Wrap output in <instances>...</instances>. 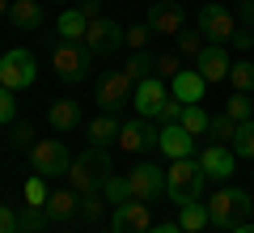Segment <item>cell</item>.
I'll return each instance as SVG.
<instances>
[{
	"label": "cell",
	"instance_id": "23",
	"mask_svg": "<svg viewBox=\"0 0 254 233\" xmlns=\"http://www.w3.org/2000/svg\"><path fill=\"white\" fill-rule=\"evenodd\" d=\"M55 30H60V38H68V43H85L89 17H85L81 9H64V13H60V21H55Z\"/></svg>",
	"mask_w": 254,
	"mask_h": 233
},
{
	"label": "cell",
	"instance_id": "22",
	"mask_svg": "<svg viewBox=\"0 0 254 233\" xmlns=\"http://www.w3.org/2000/svg\"><path fill=\"white\" fill-rule=\"evenodd\" d=\"M47 216L51 221H72V216H81V195L76 191H51V199H47Z\"/></svg>",
	"mask_w": 254,
	"mask_h": 233
},
{
	"label": "cell",
	"instance_id": "42",
	"mask_svg": "<svg viewBox=\"0 0 254 233\" xmlns=\"http://www.w3.org/2000/svg\"><path fill=\"white\" fill-rule=\"evenodd\" d=\"M233 47H237V51H250V47H254V34H250V26H237V34H233Z\"/></svg>",
	"mask_w": 254,
	"mask_h": 233
},
{
	"label": "cell",
	"instance_id": "46",
	"mask_svg": "<svg viewBox=\"0 0 254 233\" xmlns=\"http://www.w3.org/2000/svg\"><path fill=\"white\" fill-rule=\"evenodd\" d=\"M229 233H254V225H237V229H229Z\"/></svg>",
	"mask_w": 254,
	"mask_h": 233
},
{
	"label": "cell",
	"instance_id": "5",
	"mask_svg": "<svg viewBox=\"0 0 254 233\" xmlns=\"http://www.w3.org/2000/svg\"><path fill=\"white\" fill-rule=\"evenodd\" d=\"M30 161H34V174H43V178H60V174L72 170V149H68L64 140H34Z\"/></svg>",
	"mask_w": 254,
	"mask_h": 233
},
{
	"label": "cell",
	"instance_id": "12",
	"mask_svg": "<svg viewBox=\"0 0 254 233\" xmlns=\"http://www.w3.org/2000/svg\"><path fill=\"white\" fill-rule=\"evenodd\" d=\"M165 102H170V89L161 85V77H157V72H153V77H144V81L136 85V93H131V106H136L140 119H157Z\"/></svg>",
	"mask_w": 254,
	"mask_h": 233
},
{
	"label": "cell",
	"instance_id": "1",
	"mask_svg": "<svg viewBox=\"0 0 254 233\" xmlns=\"http://www.w3.org/2000/svg\"><path fill=\"white\" fill-rule=\"evenodd\" d=\"M203 187H208V174H203L199 157H178V161H170V170H165V195L178 208L195 204L203 195Z\"/></svg>",
	"mask_w": 254,
	"mask_h": 233
},
{
	"label": "cell",
	"instance_id": "41",
	"mask_svg": "<svg viewBox=\"0 0 254 233\" xmlns=\"http://www.w3.org/2000/svg\"><path fill=\"white\" fill-rule=\"evenodd\" d=\"M21 229V221H17V212H13L9 204H0V233H17Z\"/></svg>",
	"mask_w": 254,
	"mask_h": 233
},
{
	"label": "cell",
	"instance_id": "33",
	"mask_svg": "<svg viewBox=\"0 0 254 233\" xmlns=\"http://www.w3.org/2000/svg\"><path fill=\"white\" fill-rule=\"evenodd\" d=\"M17 221H21V229L38 233V229H43L47 221H51V216H47V208H34V204H26V208H21V212H17Z\"/></svg>",
	"mask_w": 254,
	"mask_h": 233
},
{
	"label": "cell",
	"instance_id": "31",
	"mask_svg": "<svg viewBox=\"0 0 254 233\" xmlns=\"http://www.w3.org/2000/svg\"><path fill=\"white\" fill-rule=\"evenodd\" d=\"M233 132H237V123L229 115H212V123H208L212 144H233Z\"/></svg>",
	"mask_w": 254,
	"mask_h": 233
},
{
	"label": "cell",
	"instance_id": "13",
	"mask_svg": "<svg viewBox=\"0 0 254 233\" xmlns=\"http://www.w3.org/2000/svg\"><path fill=\"white\" fill-rule=\"evenodd\" d=\"M148 229H153V216H148L144 199H127L110 216V233H148Z\"/></svg>",
	"mask_w": 254,
	"mask_h": 233
},
{
	"label": "cell",
	"instance_id": "36",
	"mask_svg": "<svg viewBox=\"0 0 254 233\" xmlns=\"http://www.w3.org/2000/svg\"><path fill=\"white\" fill-rule=\"evenodd\" d=\"M17 123V102H13V89H4L0 85V127Z\"/></svg>",
	"mask_w": 254,
	"mask_h": 233
},
{
	"label": "cell",
	"instance_id": "8",
	"mask_svg": "<svg viewBox=\"0 0 254 233\" xmlns=\"http://www.w3.org/2000/svg\"><path fill=\"white\" fill-rule=\"evenodd\" d=\"M131 93H136V85L127 81V72H106V77H98V106L110 110V115H119V110L131 102Z\"/></svg>",
	"mask_w": 254,
	"mask_h": 233
},
{
	"label": "cell",
	"instance_id": "27",
	"mask_svg": "<svg viewBox=\"0 0 254 233\" xmlns=\"http://www.w3.org/2000/svg\"><path fill=\"white\" fill-rule=\"evenodd\" d=\"M229 149L237 153V161H250V157H254V119L237 123V132H233V144H229Z\"/></svg>",
	"mask_w": 254,
	"mask_h": 233
},
{
	"label": "cell",
	"instance_id": "24",
	"mask_svg": "<svg viewBox=\"0 0 254 233\" xmlns=\"http://www.w3.org/2000/svg\"><path fill=\"white\" fill-rule=\"evenodd\" d=\"M178 225H182V233H203L212 225V216H208V204H182L178 208Z\"/></svg>",
	"mask_w": 254,
	"mask_h": 233
},
{
	"label": "cell",
	"instance_id": "2",
	"mask_svg": "<svg viewBox=\"0 0 254 233\" xmlns=\"http://www.w3.org/2000/svg\"><path fill=\"white\" fill-rule=\"evenodd\" d=\"M68 178H72L76 195H98V191L106 187V178H110V153L106 149H89V153H81V157H72Z\"/></svg>",
	"mask_w": 254,
	"mask_h": 233
},
{
	"label": "cell",
	"instance_id": "16",
	"mask_svg": "<svg viewBox=\"0 0 254 233\" xmlns=\"http://www.w3.org/2000/svg\"><path fill=\"white\" fill-rule=\"evenodd\" d=\"M199 165H203V174H208V178L225 182L229 174H233V165H237V153L229 149V144H208V149L199 153Z\"/></svg>",
	"mask_w": 254,
	"mask_h": 233
},
{
	"label": "cell",
	"instance_id": "34",
	"mask_svg": "<svg viewBox=\"0 0 254 233\" xmlns=\"http://www.w3.org/2000/svg\"><path fill=\"white\" fill-rule=\"evenodd\" d=\"M47 199H51V191H47V178H43V174H34V178L26 182V204L47 208Z\"/></svg>",
	"mask_w": 254,
	"mask_h": 233
},
{
	"label": "cell",
	"instance_id": "9",
	"mask_svg": "<svg viewBox=\"0 0 254 233\" xmlns=\"http://www.w3.org/2000/svg\"><path fill=\"white\" fill-rule=\"evenodd\" d=\"M199 34L208 38V43H233V34H237V21H233V13L225 9V4H203L199 9Z\"/></svg>",
	"mask_w": 254,
	"mask_h": 233
},
{
	"label": "cell",
	"instance_id": "21",
	"mask_svg": "<svg viewBox=\"0 0 254 233\" xmlns=\"http://www.w3.org/2000/svg\"><path fill=\"white\" fill-rule=\"evenodd\" d=\"M85 132H89V144H93V149H106V144H115V140H119V132H123V123H119V115H110V110H102V115L93 119V123L85 127Z\"/></svg>",
	"mask_w": 254,
	"mask_h": 233
},
{
	"label": "cell",
	"instance_id": "7",
	"mask_svg": "<svg viewBox=\"0 0 254 233\" xmlns=\"http://www.w3.org/2000/svg\"><path fill=\"white\" fill-rule=\"evenodd\" d=\"M144 21H148V30L161 34V38H178L182 30H187V13H182L178 0H153Z\"/></svg>",
	"mask_w": 254,
	"mask_h": 233
},
{
	"label": "cell",
	"instance_id": "20",
	"mask_svg": "<svg viewBox=\"0 0 254 233\" xmlns=\"http://www.w3.org/2000/svg\"><path fill=\"white\" fill-rule=\"evenodd\" d=\"M47 123H51L55 132H76V127H81V102L55 98L51 106H47Z\"/></svg>",
	"mask_w": 254,
	"mask_h": 233
},
{
	"label": "cell",
	"instance_id": "4",
	"mask_svg": "<svg viewBox=\"0 0 254 233\" xmlns=\"http://www.w3.org/2000/svg\"><path fill=\"white\" fill-rule=\"evenodd\" d=\"M246 212H254V195H246L242 187H220L216 195H212V204H208L212 225H220V229L246 225Z\"/></svg>",
	"mask_w": 254,
	"mask_h": 233
},
{
	"label": "cell",
	"instance_id": "29",
	"mask_svg": "<svg viewBox=\"0 0 254 233\" xmlns=\"http://www.w3.org/2000/svg\"><path fill=\"white\" fill-rule=\"evenodd\" d=\"M229 81H233L237 93H250V89H254V60L233 64V68H229Z\"/></svg>",
	"mask_w": 254,
	"mask_h": 233
},
{
	"label": "cell",
	"instance_id": "37",
	"mask_svg": "<svg viewBox=\"0 0 254 233\" xmlns=\"http://www.w3.org/2000/svg\"><path fill=\"white\" fill-rule=\"evenodd\" d=\"M148 38H153L148 21H144V26H131V30H127V47H131V51H144V43H148Z\"/></svg>",
	"mask_w": 254,
	"mask_h": 233
},
{
	"label": "cell",
	"instance_id": "39",
	"mask_svg": "<svg viewBox=\"0 0 254 233\" xmlns=\"http://www.w3.org/2000/svg\"><path fill=\"white\" fill-rule=\"evenodd\" d=\"M178 72H182L178 55H157V77H178Z\"/></svg>",
	"mask_w": 254,
	"mask_h": 233
},
{
	"label": "cell",
	"instance_id": "19",
	"mask_svg": "<svg viewBox=\"0 0 254 233\" xmlns=\"http://www.w3.org/2000/svg\"><path fill=\"white\" fill-rule=\"evenodd\" d=\"M170 93L178 102H203V93H208V81H203L195 68H182L178 77H170Z\"/></svg>",
	"mask_w": 254,
	"mask_h": 233
},
{
	"label": "cell",
	"instance_id": "26",
	"mask_svg": "<svg viewBox=\"0 0 254 233\" xmlns=\"http://www.w3.org/2000/svg\"><path fill=\"white\" fill-rule=\"evenodd\" d=\"M178 123L187 127L190 136H208V123H212V115L199 106V102H187V106H182V119H178Z\"/></svg>",
	"mask_w": 254,
	"mask_h": 233
},
{
	"label": "cell",
	"instance_id": "40",
	"mask_svg": "<svg viewBox=\"0 0 254 233\" xmlns=\"http://www.w3.org/2000/svg\"><path fill=\"white\" fill-rule=\"evenodd\" d=\"M182 106H187V102H178V98L170 93V102L161 106V115H157V119H161V123H178V119H182Z\"/></svg>",
	"mask_w": 254,
	"mask_h": 233
},
{
	"label": "cell",
	"instance_id": "6",
	"mask_svg": "<svg viewBox=\"0 0 254 233\" xmlns=\"http://www.w3.org/2000/svg\"><path fill=\"white\" fill-rule=\"evenodd\" d=\"M34 77H38V68H34V55L30 51H21V47H13V51H4L0 55V85L4 89H26V85H34Z\"/></svg>",
	"mask_w": 254,
	"mask_h": 233
},
{
	"label": "cell",
	"instance_id": "30",
	"mask_svg": "<svg viewBox=\"0 0 254 233\" xmlns=\"http://www.w3.org/2000/svg\"><path fill=\"white\" fill-rule=\"evenodd\" d=\"M225 115L233 119V123H246V119H254V102H250V93H233V98L225 102Z\"/></svg>",
	"mask_w": 254,
	"mask_h": 233
},
{
	"label": "cell",
	"instance_id": "32",
	"mask_svg": "<svg viewBox=\"0 0 254 233\" xmlns=\"http://www.w3.org/2000/svg\"><path fill=\"white\" fill-rule=\"evenodd\" d=\"M203 47H208V38L199 34V26H195V30H182V34H178V55H199Z\"/></svg>",
	"mask_w": 254,
	"mask_h": 233
},
{
	"label": "cell",
	"instance_id": "44",
	"mask_svg": "<svg viewBox=\"0 0 254 233\" xmlns=\"http://www.w3.org/2000/svg\"><path fill=\"white\" fill-rule=\"evenodd\" d=\"M76 9H81V13H85L89 21H98V17H102V0H81Z\"/></svg>",
	"mask_w": 254,
	"mask_h": 233
},
{
	"label": "cell",
	"instance_id": "47",
	"mask_svg": "<svg viewBox=\"0 0 254 233\" xmlns=\"http://www.w3.org/2000/svg\"><path fill=\"white\" fill-rule=\"evenodd\" d=\"M9 4H13V0H0V17H4V13H9Z\"/></svg>",
	"mask_w": 254,
	"mask_h": 233
},
{
	"label": "cell",
	"instance_id": "28",
	"mask_svg": "<svg viewBox=\"0 0 254 233\" xmlns=\"http://www.w3.org/2000/svg\"><path fill=\"white\" fill-rule=\"evenodd\" d=\"M102 195H106V204H127L131 199V182H127V174H110L106 178V187H102Z\"/></svg>",
	"mask_w": 254,
	"mask_h": 233
},
{
	"label": "cell",
	"instance_id": "45",
	"mask_svg": "<svg viewBox=\"0 0 254 233\" xmlns=\"http://www.w3.org/2000/svg\"><path fill=\"white\" fill-rule=\"evenodd\" d=\"M148 233H182V225H153Z\"/></svg>",
	"mask_w": 254,
	"mask_h": 233
},
{
	"label": "cell",
	"instance_id": "14",
	"mask_svg": "<svg viewBox=\"0 0 254 233\" xmlns=\"http://www.w3.org/2000/svg\"><path fill=\"white\" fill-rule=\"evenodd\" d=\"M157 140H161V127H153V119H131V123H123V132H119V149L127 153H148L157 149Z\"/></svg>",
	"mask_w": 254,
	"mask_h": 233
},
{
	"label": "cell",
	"instance_id": "25",
	"mask_svg": "<svg viewBox=\"0 0 254 233\" xmlns=\"http://www.w3.org/2000/svg\"><path fill=\"white\" fill-rule=\"evenodd\" d=\"M123 72H127V81H131V85H140L144 77H153V72H157V55L153 51H136L131 60L123 64Z\"/></svg>",
	"mask_w": 254,
	"mask_h": 233
},
{
	"label": "cell",
	"instance_id": "43",
	"mask_svg": "<svg viewBox=\"0 0 254 233\" xmlns=\"http://www.w3.org/2000/svg\"><path fill=\"white\" fill-rule=\"evenodd\" d=\"M237 17H242V26L254 30V0H237Z\"/></svg>",
	"mask_w": 254,
	"mask_h": 233
},
{
	"label": "cell",
	"instance_id": "3",
	"mask_svg": "<svg viewBox=\"0 0 254 233\" xmlns=\"http://www.w3.org/2000/svg\"><path fill=\"white\" fill-rule=\"evenodd\" d=\"M47 55H51L55 77H60V81H68V85L85 81V77H89V68H93V51H89L85 43H68V38H55Z\"/></svg>",
	"mask_w": 254,
	"mask_h": 233
},
{
	"label": "cell",
	"instance_id": "35",
	"mask_svg": "<svg viewBox=\"0 0 254 233\" xmlns=\"http://www.w3.org/2000/svg\"><path fill=\"white\" fill-rule=\"evenodd\" d=\"M9 144L13 149H34V127L30 123H9Z\"/></svg>",
	"mask_w": 254,
	"mask_h": 233
},
{
	"label": "cell",
	"instance_id": "18",
	"mask_svg": "<svg viewBox=\"0 0 254 233\" xmlns=\"http://www.w3.org/2000/svg\"><path fill=\"white\" fill-rule=\"evenodd\" d=\"M9 21L21 30V34H34V30H43L47 13H43L38 0H13V4H9Z\"/></svg>",
	"mask_w": 254,
	"mask_h": 233
},
{
	"label": "cell",
	"instance_id": "48",
	"mask_svg": "<svg viewBox=\"0 0 254 233\" xmlns=\"http://www.w3.org/2000/svg\"><path fill=\"white\" fill-rule=\"evenodd\" d=\"M17 233H30V229H17Z\"/></svg>",
	"mask_w": 254,
	"mask_h": 233
},
{
	"label": "cell",
	"instance_id": "17",
	"mask_svg": "<svg viewBox=\"0 0 254 233\" xmlns=\"http://www.w3.org/2000/svg\"><path fill=\"white\" fill-rule=\"evenodd\" d=\"M157 149H161L170 161H178V157H195V136H190L182 123H165V127H161V140H157Z\"/></svg>",
	"mask_w": 254,
	"mask_h": 233
},
{
	"label": "cell",
	"instance_id": "15",
	"mask_svg": "<svg viewBox=\"0 0 254 233\" xmlns=\"http://www.w3.org/2000/svg\"><path fill=\"white\" fill-rule=\"evenodd\" d=\"M229 68H233V64H229V55H225V47H220V43H208L199 55H195V72H199L208 85L229 81Z\"/></svg>",
	"mask_w": 254,
	"mask_h": 233
},
{
	"label": "cell",
	"instance_id": "10",
	"mask_svg": "<svg viewBox=\"0 0 254 233\" xmlns=\"http://www.w3.org/2000/svg\"><path fill=\"white\" fill-rule=\"evenodd\" d=\"M127 182H131V199H144V204H153V199L165 195V170H161V165H153V161L131 165Z\"/></svg>",
	"mask_w": 254,
	"mask_h": 233
},
{
	"label": "cell",
	"instance_id": "38",
	"mask_svg": "<svg viewBox=\"0 0 254 233\" xmlns=\"http://www.w3.org/2000/svg\"><path fill=\"white\" fill-rule=\"evenodd\" d=\"M81 216H85V221H98V216H102V191H98V195H81Z\"/></svg>",
	"mask_w": 254,
	"mask_h": 233
},
{
	"label": "cell",
	"instance_id": "11",
	"mask_svg": "<svg viewBox=\"0 0 254 233\" xmlns=\"http://www.w3.org/2000/svg\"><path fill=\"white\" fill-rule=\"evenodd\" d=\"M85 47H89L93 55H110V51H119V47H127V30L119 26V21H110V17H98L85 30Z\"/></svg>",
	"mask_w": 254,
	"mask_h": 233
}]
</instances>
